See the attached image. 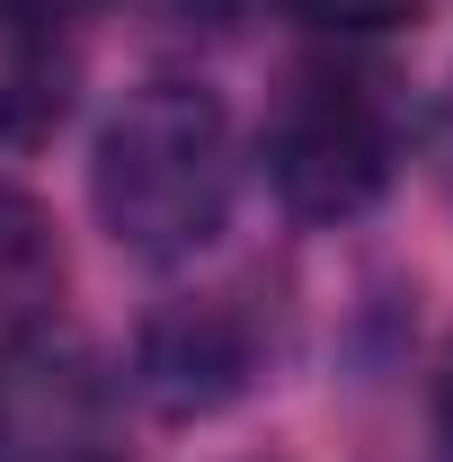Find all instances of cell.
<instances>
[{
  "mask_svg": "<svg viewBox=\"0 0 453 462\" xmlns=\"http://www.w3.org/2000/svg\"><path fill=\"white\" fill-rule=\"evenodd\" d=\"M400 170V107L383 71L311 62L267 116V178L302 223H356Z\"/></svg>",
  "mask_w": 453,
  "mask_h": 462,
  "instance_id": "7a4b0ae2",
  "label": "cell"
},
{
  "mask_svg": "<svg viewBox=\"0 0 453 462\" xmlns=\"http://www.w3.org/2000/svg\"><path fill=\"white\" fill-rule=\"evenodd\" d=\"M436 436H445V462H453V346H445V374H436Z\"/></svg>",
  "mask_w": 453,
  "mask_h": 462,
  "instance_id": "52a82bcc",
  "label": "cell"
},
{
  "mask_svg": "<svg viewBox=\"0 0 453 462\" xmlns=\"http://www.w3.org/2000/svg\"><path fill=\"white\" fill-rule=\"evenodd\" d=\"M54 285H62L54 231H45V214L0 178V302H45Z\"/></svg>",
  "mask_w": 453,
  "mask_h": 462,
  "instance_id": "277c9868",
  "label": "cell"
},
{
  "mask_svg": "<svg viewBox=\"0 0 453 462\" xmlns=\"http://www.w3.org/2000/svg\"><path fill=\"white\" fill-rule=\"evenodd\" d=\"M302 27H320V36H392V27H409L427 0H284Z\"/></svg>",
  "mask_w": 453,
  "mask_h": 462,
  "instance_id": "5b68a950",
  "label": "cell"
},
{
  "mask_svg": "<svg viewBox=\"0 0 453 462\" xmlns=\"http://www.w3.org/2000/svg\"><path fill=\"white\" fill-rule=\"evenodd\" d=\"M0 445H9V374H0Z\"/></svg>",
  "mask_w": 453,
  "mask_h": 462,
  "instance_id": "9c48e42d",
  "label": "cell"
},
{
  "mask_svg": "<svg viewBox=\"0 0 453 462\" xmlns=\"http://www.w3.org/2000/svg\"><path fill=\"white\" fill-rule=\"evenodd\" d=\"M89 205L116 249L178 267L231 214V116L205 80H143L98 134Z\"/></svg>",
  "mask_w": 453,
  "mask_h": 462,
  "instance_id": "6da1fadb",
  "label": "cell"
},
{
  "mask_svg": "<svg viewBox=\"0 0 453 462\" xmlns=\"http://www.w3.org/2000/svg\"><path fill=\"white\" fill-rule=\"evenodd\" d=\"M258 374V329L231 293H178L134 338V383L161 418H214L249 392Z\"/></svg>",
  "mask_w": 453,
  "mask_h": 462,
  "instance_id": "3957f363",
  "label": "cell"
},
{
  "mask_svg": "<svg viewBox=\"0 0 453 462\" xmlns=\"http://www.w3.org/2000/svg\"><path fill=\"white\" fill-rule=\"evenodd\" d=\"M436 161H445V178H453V89H445V116H436Z\"/></svg>",
  "mask_w": 453,
  "mask_h": 462,
  "instance_id": "ba28073f",
  "label": "cell"
},
{
  "mask_svg": "<svg viewBox=\"0 0 453 462\" xmlns=\"http://www.w3.org/2000/svg\"><path fill=\"white\" fill-rule=\"evenodd\" d=\"M89 9H98V0H0V45H54Z\"/></svg>",
  "mask_w": 453,
  "mask_h": 462,
  "instance_id": "8992f818",
  "label": "cell"
}]
</instances>
